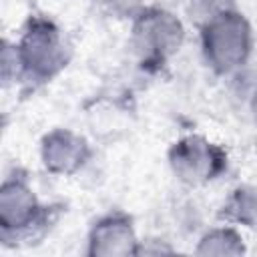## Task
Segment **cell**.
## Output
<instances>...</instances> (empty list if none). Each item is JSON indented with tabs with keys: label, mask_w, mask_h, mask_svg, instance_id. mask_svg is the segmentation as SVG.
<instances>
[{
	"label": "cell",
	"mask_w": 257,
	"mask_h": 257,
	"mask_svg": "<svg viewBox=\"0 0 257 257\" xmlns=\"http://www.w3.org/2000/svg\"><path fill=\"white\" fill-rule=\"evenodd\" d=\"M20 80L44 84L56 78L70 60V46L58 24L46 16H30L14 42Z\"/></svg>",
	"instance_id": "obj_1"
},
{
	"label": "cell",
	"mask_w": 257,
	"mask_h": 257,
	"mask_svg": "<svg viewBox=\"0 0 257 257\" xmlns=\"http://www.w3.org/2000/svg\"><path fill=\"white\" fill-rule=\"evenodd\" d=\"M205 64L219 76L239 72L253 52V28L237 8L225 10L199 26Z\"/></svg>",
	"instance_id": "obj_2"
},
{
	"label": "cell",
	"mask_w": 257,
	"mask_h": 257,
	"mask_svg": "<svg viewBox=\"0 0 257 257\" xmlns=\"http://www.w3.org/2000/svg\"><path fill=\"white\" fill-rule=\"evenodd\" d=\"M185 44L183 20L163 6H143L131 18V48L145 68L165 66Z\"/></svg>",
	"instance_id": "obj_3"
},
{
	"label": "cell",
	"mask_w": 257,
	"mask_h": 257,
	"mask_svg": "<svg viewBox=\"0 0 257 257\" xmlns=\"http://www.w3.org/2000/svg\"><path fill=\"white\" fill-rule=\"evenodd\" d=\"M50 223V207L42 205L30 181L18 173L0 185V237L2 241H28Z\"/></svg>",
	"instance_id": "obj_4"
},
{
	"label": "cell",
	"mask_w": 257,
	"mask_h": 257,
	"mask_svg": "<svg viewBox=\"0 0 257 257\" xmlns=\"http://www.w3.org/2000/svg\"><path fill=\"white\" fill-rule=\"evenodd\" d=\"M169 169L187 187H203L219 179L229 165L227 151L199 133L179 137L167 151Z\"/></svg>",
	"instance_id": "obj_5"
},
{
	"label": "cell",
	"mask_w": 257,
	"mask_h": 257,
	"mask_svg": "<svg viewBox=\"0 0 257 257\" xmlns=\"http://www.w3.org/2000/svg\"><path fill=\"white\" fill-rule=\"evenodd\" d=\"M92 157V147L80 133L56 126L40 141V163L56 177H72L80 173Z\"/></svg>",
	"instance_id": "obj_6"
},
{
	"label": "cell",
	"mask_w": 257,
	"mask_h": 257,
	"mask_svg": "<svg viewBox=\"0 0 257 257\" xmlns=\"http://www.w3.org/2000/svg\"><path fill=\"white\" fill-rule=\"evenodd\" d=\"M141 239L131 215L108 211L100 215L88 229L86 253L92 257H126L139 255Z\"/></svg>",
	"instance_id": "obj_7"
},
{
	"label": "cell",
	"mask_w": 257,
	"mask_h": 257,
	"mask_svg": "<svg viewBox=\"0 0 257 257\" xmlns=\"http://www.w3.org/2000/svg\"><path fill=\"white\" fill-rule=\"evenodd\" d=\"M245 251H247L245 239H243L241 231L237 229V225H233V223H225V225L207 229L195 245L197 255L237 257V255H243Z\"/></svg>",
	"instance_id": "obj_8"
},
{
	"label": "cell",
	"mask_w": 257,
	"mask_h": 257,
	"mask_svg": "<svg viewBox=\"0 0 257 257\" xmlns=\"http://www.w3.org/2000/svg\"><path fill=\"white\" fill-rule=\"evenodd\" d=\"M223 217L227 223L257 231V183L237 185L223 203Z\"/></svg>",
	"instance_id": "obj_9"
},
{
	"label": "cell",
	"mask_w": 257,
	"mask_h": 257,
	"mask_svg": "<svg viewBox=\"0 0 257 257\" xmlns=\"http://www.w3.org/2000/svg\"><path fill=\"white\" fill-rule=\"evenodd\" d=\"M231 8H237L235 0H189V14L197 26Z\"/></svg>",
	"instance_id": "obj_10"
},
{
	"label": "cell",
	"mask_w": 257,
	"mask_h": 257,
	"mask_svg": "<svg viewBox=\"0 0 257 257\" xmlns=\"http://www.w3.org/2000/svg\"><path fill=\"white\" fill-rule=\"evenodd\" d=\"M251 110L255 114V120H257V84L253 88V94H251Z\"/></svg>",
	"instance_id": "obj_11"
}]
</instances>
